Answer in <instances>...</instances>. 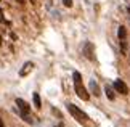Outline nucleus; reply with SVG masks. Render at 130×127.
I'll use <instances>...</instances> for the list:
<instances>
[{
  "label": "nucleus",
  "instance_id": "6",
  "mask_svg": "<svg viewBox=\"0 0 130 127\" xmlns=\"http://www.w3.org/2000/svg\"><path fill=\"white\" fill-rule=\"evenodd\" d=\"M125 35H127V29L124 27V26H121V27H119V31H117V37H119V40H121V47H124Z\"/></svg>",
  "mask_w": 130,
  "mask_h": 127
},
{
  "label": "nucleus",
  "instance_id": "14",
  "mask_svg": "<svg viewBox=\"0 0 130 127\" xmlns=\"http://www.w3.org/2000/svg\"><path fill=\"white\" fill-rule=\"evenodd\" d=\"M2 42H3V40H2V35H0V45H2Z\"/></svg>",
  "mask_w": 130,
  "mask_h": 127
},
{
  "label": "nucleus",
  "instance_id": "8",
  "mask_svg": "<svg viewBox=\"0 0 130 127\" xmlns=\"http://www.w3.org/2000/svg\"><path fill=\"white\" fill-rule=\"evenodd\" d=\"M90 89H92V92L95 93V95H101V92H100V87H98V84L95 82V80H92V82H90Z\"/></svg>",
  "mask_w": 130,
  "mask_h": 127
},
{
  "label": "nucleus",
  "instance_id": "1",
  "mask_svg": "<svg viewBox=\"0 0 130 127\" xmlns=\"http://www.w3.org/2000/svg\"><path fill=\"white\" fill-rule=\"evenodd\" d=\"M68 111L71 113V116L74 119L77 121L79 124H82L84 127H92V122H90V118L84 113V111L80 108H77L76 105H72V103H68Z\"/></svg>",
  "mask_w": 130,
  "mask_h": 127
},
{
  "label": "nucleus",
  "instance_id": "12",
  "mask_svg": "<svg viewBox=\"0 0 130 127\" xmlns=\"http://www.w3.org/2000/svg\"><path fill=\"white\" fill-rule=\"evenodd\" d=\"M24 2H26V0H18V3H24Z\"/></svg>",
  "mask_w": 130,
  "mask_h": 127
},
{
  "label": "nucleus",
  "instance_id": "7",
  "mask_svg": "<svg viewBox=\"0 0 130 127\" xmlns=\"http://www.w3.org/2000/svg\"><path fill=\"white\" fill-rule=\"evenodd\" d=\"M32 98H34V105H36V108H37V109H40V108H42V101H40V95H39V93L36 92V93L32 95Z\"/></svg>",
  "mask_w": 130,
  "mask_h": 127
},
{
  "label": "nucleus",
  "instance_id": "9",
  "mask_svg": "<svg viewBox=\"0 0 130 127\" xmlns=\"http://www.w3.org/2000/svg\"><path fill=\"white\" fill-rule=\"evenodd\" d=\"M104 90H106V95H108V98H109V100H114V93H112V89L109 87V85H106V89H104Z\"/></svg>",
  "mask_w": 130,
  "mask_h": 127
},
{
  "label": "nucleus",
  "instance_id": "15",
  "mask_svg": "<svg viewBox=\"0 0 130 127\" xmlns=\"http://www.w3.org/2000/svg\"><path fill=\"white\" fill-rule=\"evenodd\" d=\"M31 2H32V3H34V2H36V0H31Z\"/></svg>",
  "mask_w": 130,
  "mask_h": 127
},
{
  "label": "nucleus",
  "instance_id": "13",
  "mask_svg": "<svg viewBox=\"0 0 130 127\" xmlns=\"http://www.w3.org/2000/svg\"><path fill=\"white\" fill-rule=\"evenodd\" d=\"M0 127H3V122H2V119H0Z\"/></svg>",
  "mask_w": 130,
  "mask_h": 127
},
{
  "label": "nucleus",
  "instance_id": "10",
  "mask_svg": "<svg viewBox=\"0 0 130 127\" xmlns=\"http://www.w3.org/2000/svg\"><path fill=\"white\" fill-rule=\"evenodd\" d=\"M63 3H64V7H72V0H63Z\"/></svg>",
  "mask_w": 130,
  "mask_h": 127
},
{
  "label": "nucleus",
  "instance_id": "3",
  "mask_svg": "<svg viewBox=\"0 0 130 127\" xmlns=\"http://www.w3.org/2000/svg\"><path fill=\"white\" fill-rule=\"evenodd\" d=\"M114 90H116L117 93H121V95H127V93H128V89H127L125 82H124V80H121V79L114 80Z\"/></svg>",
  "mask_w": 130,
  "mask_h": 127
},
{
  "label": "nucleus",
  "instance_id": "5",
  "mask_svg": "<svg viewBox=\"0 0 130 127\" xmlns=\"http://www.w3.org/2000/svg\"><path fill=\"white\" fill-rule=\"evenodd\" d=\"M32 68H34V63H31V61L24 63V64H23V68L19 69V76H21V77H23V76H27V74L32 71Z\"/></svg>",
  "mask_w": 130,
  "mask_h": 127
},
{
  "label": "nucleus",
  "instance_id": "4",
  "mask_svg": "<svg viewBox=\"0 0 130 127\" xmlns=\"http://www.w3.org/2000/svg\"><path fill=\"white\" fill-rule=\"evenodd\" d=\"M84 53L88 60H95V52H93V44L92 42H85L84 45Z\"/></svg>",
  "mask_w": 130,
  "mask_h": 127
},
{
  "label": "nucleus",
  "instance_id": "11",
  "mask_svg": "<svg viewBox=\"0 0 130 127\" xmlns=\"http://www.w3.org/2000/svg\"><path fill=\"white\" fill-rule=\"evenodd\" d=\"M0 23H3V13H2V8H0Z\"/></svg>",
  "mask_w": 130,
  "mask_h": 127
},
{
  "label": "nucleus",
  "instance_id": "2",
  "mask_svg": "<svg viewBox=\"0 0 130 127\" xmlns=\"http://www.w3.org/2000/svg\"><path fill=\"white\" fill-rule=\"evenodd\" d=\"M72 79H74V90H76L77 96L80 100L87 101L90 98V95H88V90L84 87V84H82V76H80V73H77V71H76V73L72 74Z\"/></svg>",
  "mask_w": 130,
  "mask_h": 127
}]
</instances>
